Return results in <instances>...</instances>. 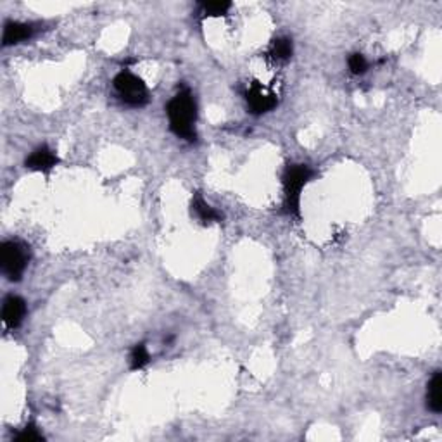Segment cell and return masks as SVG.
<instances>
[{"label": "cell", "instance_id": "52a82bcc", "mask_svg": "<svg viewBox=\"0 0 442 442\" xmlns=\"http://www.w3.org/2000/svg\"><path fill=\"white\" fill-rule=\"evenodd\" d=\"M57 163H59L57 154H55L50 147L40 145L38 149L33 150V152L27 157L24 166H27L28 169H31V171L49 173Z\"/></svg>", "mask_w": 442, "mask_h": 442}, {"label": "cell", "instance_id": "9a60e30c", "mask_svg": "<svg viewBox=\"0 0 442 442\" xmlns=\"http://www.w3.org/2000/svg\"><path fill=\"white\" fill-rule=\"evenodd\" d=\"M17 442H40L43 441V436L38 432L35 425H28L16 436Z\"/></svg>", "mask_w": 442, "mask_h": 442}, {"label": "cell", "instance_id": "7c38bea8", "mask_svg": "<svg viewBox=\"0 0 442 442\" xmlns=\"http://www.w3.org/2000/svg\"><path fill=\"white\" fill-rule=\"evenodd\" d=\"M150 356L149 351H147L145 344H137L134 349H131L130 355V366L131 370H142L147 363H149Z\"/></svg>", "mask_w": 442, "mask_h": 442}, {"label": "cell", "instance_id": "7a4b0ae2", "mask_svg": "<svg viewBox=\"0 0 442 442\" xmlns=\"http://www.w3.org/2000/svg\"><path fill=\"white\" fill-rule=\"evenodd\" d=\"M313 171L306 164H292L283 173V208L285 213L294 216H299L301 206V192H303L306 183L311 180Z\"/></svg>", "mask_w": 442, "mask_h": 442}, {"label": "cell", "instance_id": "ba28073f", "mask_svg": "<svg viewBox=\"0 0 442 442\" xmlns=\"http://www.w3.org/2000/svg\"><path fill=\"white\" fill-rule=\"evenodd\" d=\"M33 35V27L28 23H20V21H9L3 27V36H2V45L10 47L17 45L21 42H27L31 38Z\"/></svg>", "mask_w": 442, "mask_h": 442}, {"label": "cell", "instance_id": "9c48e42d", "mask_svg": "<svg viewBox=\"0 0 442 442\" xmlns=\"http://www.w3.org/2000/svg\"><path fill=\"white\" fill-rule=\"evenodd\" d=\"M427 389V406L434 413H441L442 410V375L441 371H436L432 380L429 382Z\"/></svg>", "mask_w": 442, "mask_h": 442}, {"label": "cell", "instance_id": "8992f818", "mask_svg": "<svg viewBox=\"0 0 442 442\" xmlns=\"http://www.w3.org/2000/svg\"><path fill=\"white\" fill-rule=\"evenodd\" d=\"M27 316V303L20 296L6 297L2 306V322L7 329H16Z\"/></svg>", "mask_w": 442, "mask_h": 442}, {"label": "cell", "instance_id": "5bb4252c", "mask_svg": "<svg viewBox=\"0 0 442 442\" xmlns=\"http://www.w3.org/2000/svg\"><path fill=\"white\" fill-rule=\"evenodd\" d=\"M348 64H349V69H351L352 75H363V73L368 69L366 59H364V55H361V54L349 55Z\"/></svg>", "mask_w": 442, "mask_h": 442}, {"label": "cell", "instance_id": "4fadbf2b", "mask_svg": "<svg viewBox=\"0 0 442 442\" xmlns=\"http://www.w3.org/2000/svg\"><path fill=\"white\" fill-rule=\"evenodd\" d=\"M231 7L230 2H208L201 6V14H204L206 17H220L224 16L228 13V9Z\"/></svg>", "mask_w": 442, "mask_h": 442}, {"label": "cell", "instance_id": "30bf717a", "mask_svg": "<svg viewBox=\"0 0 442 442\" xmlns=\"http://www.w3.org/2000/svg\"><path fill=\"white\" fill-rule=\"evenodd\" d=\"M192 211L202 223H218L223 220L221 213L216 211L213 206H209L199 194H195V197L192 199Z\"/></svg>", "mask_w": 442, "mask_h": 442}, {"label": "cell", "instance_id": "5b68a950", "mask_svg": "<svg viewBox=\"0 0 442 442\" xmlns=\"http://www.w3.org/2000/svg\"><path fill=\"white\" fill-rule=\"evenodd\" d=\"M245 101H248L250 113L263 114V113H268V110L275 109L276 95L273 94V92L264 90L259 83H252V85H249L248 92H245Z\"/></svg>", "mask_w": 442, "mask_h": 442}, {"label": "cell", "instance_id": "8fae6325", "mask_svg": "<svg viewBox=\"0 0 442 442\" xmlns=\"http://www.w3.org/2000/svg\"><path fill=\"white\" fill-rule=\"evenodd\" d=\"M294 52V45H292V40L290 38H276L271 45L270 55L271 59L276 62H285L292 57Z\"/></svg>", "mask_w": 442, "mask_h": 442}, {"label": "cell", "instance_id": "3957f363", "mask_svg": "<svg viewBox=\"0 0 442 442\" xmlns=\"http://www.w3.org/2000/svg\"><path fill=\"white\" fill-rule=\"evenodd\" d=\"M29 252L27 245L17 241H6L0 245V266L2 273L10 282H17L28 266Z\"/></svg>", "mask_w": 442, "mask_h": 442}, {"label": "cell", "instance_id": "6da1fadb", "mask_svg": "<svg viewBox=\"0 0 442 442\" xmlns=\"http://www.w3.org/2000/svg\"><path fill=\"white\" fill-rule=\"evenodd\" d=\"M166 114L169 120V128L178 138L194 142L195 120H197V106L189 90H180L166 106Z\"/></svg>", "mask_w": 442, "mask_h": 442}, {"label": "cell", "instance_id": "277c9868", "mask_svg": "<svg viewBox=\"0 0 442 442\" xmlns=\"http://www.w3.org/2000/svg\"><path fill=\"white\" fill-rule=\"evenodd\" d=\"M114 88H116L117 95L121 101L130 108H142L149 102V90H147L145 83L134 75L128 69L117 73L113 80Z\"/></svg>", "mask_w": 442, "mask_h": 442}]
</instances>
